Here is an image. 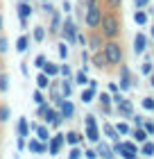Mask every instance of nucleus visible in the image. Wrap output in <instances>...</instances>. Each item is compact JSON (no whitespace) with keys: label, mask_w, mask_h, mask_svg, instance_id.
Listing matches in <instances>:
<instances>
[{"label":"nucleus","mask_w":154,"mask_h":159,"mask_svg":"<svg viewBox=\"0 0 154 159\" xmlns=\"http://www.w3.org/2000/svg\"><path fill=\"white\" fill-rule=\"evenodd\" d=\"M104 59L111 61V64H118L122 59V52H120L118 43H107V46H104Z\"/></svg>","instance_id":"nucleus-1"},{"label":"nucleus","mask_w":154,"mask_h":159,"mask_svg":"<svg viewBox=\"0 0 154 159\" xmlns=\"http://www.w3.org/2000/svg\"><path fill=\"white\" fill-rule=\"evenodd\" d=\"M116 152H120V157H125V159H134L136 146L134 143H116Z\"/></svg>","instance_id":"nucleus-2"},{"label":"nucleus","mask_w":154,"mask_h":159,"mask_svg":"<svg viewBox=\"0 0 154 159\" xmlns=\"http://www.w3.org/2000/svg\"><path fill=\"white\" fill-rule=\"evenodd\" d=\"M86 23H89L91 27H95V25L100 23V9H98L95 5H91L89 11H86Z\"/></svg>","instance_id":"nucleus-3"},{"label":"nucleus","mask_w":154,"mask_h":159,"mask_svg":"<svg viewBox=\"0 0 154 159\" xmlns=\"http://www.w3.org/2000/svg\"><path fill=\"white\" fill-rule=\"evenodd\" d=\"M64 34H66V39H68V41H75L77 39V30H75V23H73V20H66Z\"/></svg>","instance_id":"nucleus-4"},{"label":"nucleus","mask_w":154,"mask_h":159,"mask_svg":"<svg viewBox=\"0 0 154 159\" xmlns=\"http://www.w3.org/2000/svg\"><path fill=\"white\" fill-rule=\"evenodd\" d=\"M86 139H89V141H98L100 139L98 125H95V123H89V125H86Z\"/></svg>","instance_id":"nucleus-5"},{"label":"nucleus","mask_w":154,"mask_h":159,"mask_svg":"<svg viewBox=\"0 0 154 159\" xmlns=\"http://www.w3.org/2000/svg\"><path fill=\"white\" fill-rule=\"evenodd\" d=\"M102 25H104V34H116V30H118V27H116V20L111 16L102 18Z\"/></svg>","instance_id":"nucleus-6"},{"label":"nucleus","mask_w":154,"mask_h":159,"mask_svg":"<svg viewBox=\"0 0 154 159\" xmlns=\"http://www.w3.org/2000/svg\"><path fill=\"white\" fill-rule=\"evenodd\" d=\"M61 143H64V136H61V134H57L55 139L50 141V152L57 155V152H59V148H61Z\"/></svg>","instance_id":"nucleus-7"},{"label":"nucleus","mask_w":154,"mask_h":159,"mask_svg":"<svg viewBox=\"0 0 154 159\" xmlns=\"http://www.w3.org/2000/svg\"><path fill=\"white\" fill-rule=\"evenodd\" d=\"M145 43H147L145 34H138L136 41H134V50H136V52H143V50H145Z\"/></svg>","instance_id":"nucleus-8"},{"label":"nucleus","mask_w":154,"mask_h":159,"mask_svg":"<svg viewBox=\"0 0 154 159\" xmlns=\"http://www.w3.org/2000/svg\"><path fill=\"white\" fill-rule=\"evenodd\" d=\"M30 14H32V9H30V5H27V2H20V7H18V16L20 18H27V16H30Z\"/></svg>","instance_id":"nucleus-9"},{"label":"nucleus","mask_w":154,"mask_h":159,"mask_svg":"<svg viewBox=\"0 0 154 159\" xmlns=\"http://www.w3.org/2000/svg\"><path fill=\"white\" fill-rule=\"evenodd\" d=\"M27 132H30V125H27L25 118L18 120V136H27Z\"/></svg>","instance_id":"nucleus-10"},{"label":"nucleus","mask_w":154,"mask_h":159,"mask_svg":"<svg viewBox=\"0 0 154 159\" xmlns=\"http://www.w3.org/2000/svg\"><path fill=\"white\" fill-rule=\"evenodd\" d=\"M93 96H95V82H91V89H86V91L82 93V100H84V102H91Z\"/></svg>","instance_id":"nucleus-11"},{"label":"nucleus","mask_w":154,"mask_h":159,"mask_svg":"<svg viewBox=\"0 0 154 159\" xmlns=\"http://www.w3.org/2000/svg\"><path fill=\"white\" fill-rule=\"evenodd\" d=\"M59 105H61V116L64 118H70L73 116V105L70 102H59Z\"/></svg>","instance_id":"nucleus-12"},{"label":"nucleus","mask_w":154,"mask_h":159,"mask_svg":"<svg viewBox=\"0 0 154 159\" xmlns=\"http://www.w3.org/2000/svg\"><path fill=\"white\" fill-rule=\"evenodd\" d=\"M16 50H18V52H25V50H27V37H18V41H16Z\"/></svg>","instance_id":"nucleus-13"},{"label":"nucleus","mask_w":154,"mask_h":159,"mask_svg":"<svg viewBox=\"0 0 154 159\" xmlns=\"http://www.w3.org/2000/svg\"><path fill=\"white\" fill-rule=\"evenodd\" d=\"M32 150V152H43V150H46V146H43V143H39V141H30V146H27Z\"/></svg>","instance_id":"nucleus-14"},{"label":"nucleus","mask_w":154,"mask_h":159,"mask_svg":"<svg viewBox=\"0 0 154 159\" xmlns=\"http://www.w3.org/2000/svg\"><path fill=\"white\" fill-rule=\"evenodd\" d=\"M43 70H46V75H57V70H59V68H57L55 66V64H43Z\"/></svg>","instance_id":"nucleus-15"},{"label":"nucleus","mask_w":154,"mask_h":159,"mask_svg":"<svg viewBox=\"0 0 154 159\" xmlns=\"http://www.w3.org/2000/svg\"><path fill=\"white\" fill-rule=\"evenodd\" d=\"M66 141H68L70 146H77V143H79V134H75V132H68V134H66Z\"/></svg>","instance_id":"nucleus-16"},{"label":"nucleus","mask_w":154,"mask_h":159,"mask_svg":"<svg viewBox=\"0 0 154 159\" xmlns=\"http://www.w3.org/2000/svg\"><path fill=\"white\" fill-rule=\"evenodd\" d=\"M134 20H136L138 25H145V23H147V16H145L143 11H136V16H134Z\"/></svg>","instance_id":"nucleus-17"},{"label":"nucleus","mask_w":154,"mask_h":159,"mask_svg":"<svg viewBox=\"0 0 154 159\" xmlns=\"http://www.w3.org/2000/svg\"><path fill=\"white\" fill-rule=\"evenodd\" d=\"M118 105H120V111H122V114H131V102H125V100H120Z\"/></svg>","instance_id":"nucleus-18"},{"label":"nucleus","mask_w":154,"mask_h":159,"mask_svg":"<svg viewBox=\"0 0 154 159\" xmlns=\"http://www.w3.org/2000/svg\"><path fill=\"white\" fill-rule=\"evenodd\" d=\"M36 84H39L41 89H43V86H48V75H46V73H41L39 77H36Z\"/></svg>","instance_id":"nucleus-19"},{"label":"nucleus","mask_w":154,"mask_h":159,"mask_svg":"<svg viewBox=\"0 0 154 159\" xmlns=\"http://www.w3.org/2000/svg\"><path fill=\"white\" fill-rule=\"evenodd\" d=\"M7 82H9V77H7V75H0V91H7V89H9V84H7Z\"/></svg>","instance_id":"nucleus-20"},{"label":"nucleus","mask_w":154,"mask_h":159,"mask_svg":"<svg viewBox=\"0 0 154 159\" xmlns=\"http://www.w3.org/2000/svg\"><path fill=\"white\" fill-rule=\"evenodd\" d=\"M36 134H39V139H41V141L50 139V136H48V129H46V127H36Z\"/></svg>","instance_id":"nucleus-21"},{"label":"nucleus","mask_w":154,"mask_h":159,"mask_svg":"<svg viewBox=\"0 0 154 159\" xmlns=\"http://www.w3.org/2000/svg\"><path fill=\"white\" fill-rule=\"evenodd\" d=\"M104 132H107L109 136H111V139H116V136H118V129H116V127H111V123H109V125L104 127Z\"/></svg>","instance_id":"nucleus-22"},{"label":"nucleus","mask_w":154,"mask_h":159,"mask_svg":"<svg viewBox=\"0 0 154 159\" xmlns=\"http://www.w3.org/2000/svg\"><path fill=\"white\" fill-rule=\"evenodd\" d=\"M143 155H154V143H145V146H143Z\"/></svg>","instance_id":"nucleus-23"},{"label":"nucleus","mask_w":154,"mask_h":159,"mask_svg":"<svg viewBox=\"0 0 154 159\" xmlns=\"http://www.w3.org/2000/svg\"><path fill=\"white\" fill-rule=\"evenodd\" d=\"M134 139L136 141H145V139H147V132H145V129H138V132L134 134Z\"/></svg>","instance_id":"nucleus-24"},{"label":"nucleus","mask_w":154,"mask_h":159,"mask_svg":"<svg viewBox=\"0 0 154 159\" xmlns=\"http://www.w3.org/2000/svg\"><path fill=\"white\" fill-rule=\"evenodd\" d=\"M100 155L104 157V159H111V152H109V148L104 146V143H102V146H100Z\"/></svg>","instance_id":"nucleus-25"},{"label":"nucleus","mask_w":154,"mask_h":159,"mask_svg":"<svg viewBox=\"0 0 154 159\" xmlns=\"http://www.w3.org/2000/svg\"><path fill=\"white\" fill-rule=\"evenodd\" d=\"M75 82H77V84H86V75H84V70H79V73L75 75Z\"/></svg>","instance_id":"nucleus-26"},{"label":"nucleus","mask_w":154,"mask_h":159,"mask_svg":"<svg viewBox=\"0 0 154 159\" xmlns=\"http://www.w3.org/2000/svg\"><path fill=\"white\" fill-rule=\"evenodd\" d=\"M43 64H46V57H43V55H39V57L34 59V66H36V68H43Z\"/></svg>","instance_id":"nucleus-27"},{"label":"nucleus","mask_w":154,"mask_h":159,"mask_svg":"<svg viewBox=\"0 0 154 159\" xmlns=\"http://www.w3.org/2000/svg\"><path fill=\"white\" fill-rule=\"evenodd\" d=\"M9 118V109L7 107H0V120H7Z\"/></svg>","instance_id":"nucleus-28"},{"label":"nucleus","mask_w":154,"mask_h":159,"mask_svg":"<svg viewBox=\"0 0 154 159\" xmlns=\"http://www.w3.org/2000/svg\"><path fill=\"white\" fill-rule=\"evenodd\" d=\"M120 89H129V77H127V70L122 73V84H120Z\"/></svg>","instance_id":"nucleus-29"},{"label":"nucleus","mask_w":154,"mask_h":159,"mask_svg":"<svg viewBox=\"0 0 154 159\" xmlns=\"http://www.w3.org/2000/svg\"><path fill=\"white\" fill-rule=\"evenodd\" d=\"M43 37H46L43 30H41V27H36V30H34V39H36V41H43Z\"/></svg>","instance_id":"nucleus-30"},{"label":"nucleus","mask_w":154,"mask_h":159,"mask_svg":"<svg viewBox=\"0 0 154 159\" xmlns=\"http://www.w3.org/2000/svg\"><path fill=\"white\" fill-rule=\"evenodd\" d=\"M143 107H145V109H154V100L152 98H145L143 100Z\"/></svg>","instance_id":"nucleus-31"},{"label":"nucleus","mask_w":154,"mask_h":159,"mask_svg":"<svg viewBox=\"0 0 154 159\" xmlns=\"http://www.w3.org/2000/svg\"><path fill=\"white\" fill-rule=\"evenodd\" d=\"M116 129H118V132H120V134H127V132H129V127H127V123H120V125H118V127H116Z\"/></svg>","instance_id":"nucleus-32"},{"label":"nucleus","mask_w":154,"mask_h":159,"mask_svg":"<svg viewBox=\"0 0 154 159\" xmlns=\"http://www.w3.org/2000/svg\"><path fill=\"white\" fill-rule=\"evenodd\" d=\"M34 102H36V105H41V102H43V96H41V93H39V91H36V93H34Z\"/></svg>","instance_id":"nucleus-33"},{"label":"nucleus","mask_w":154,"mask_h":159,"mask_svg":"<svg viewBox=\"0 0 154 159\" xmlns=\"http://www.w3.org/2000/svg\"><path fill=\"white\" fill-rule=\"evenodd\" d=\"M145 132H147V134L154 132V123H145Z\"/></svg>","instance_id":"nucleus-34"},{"label":"nucleus","mask_w":154,"mask_h":159,"mask_svg":"<svg viewBox=\"0 0 154 159\" xmlns=\"http://www.w3.org/2000/svg\"><path fill=\"white\" fill-rule=\"evenodd\" d=\"M79 155H82V152H79V150L75 148V150H73V152H70V157H68V159H79Z\"/></svg>","instance_id":"nucleus-35"},{"label":"nucleus","mask_w":154,"mask_h":159,"mask_svg":"<svg viewBox=\"0 0 154 159\" xmlns=\"http://www.w3.org/2000/svg\"><path fill=\"white\" fill-rule=\"evenodd\" d=\"M150 70H152V66H150V61H145V64H143V73H145V75H147V73H150Z\"/></svg>","instance_id":"nucleus-36"},{"label":"nucleus","mask_w":154,"mask_h":159,"mask_svg":"<svg viewBox=\"0 0 154 159\" xmlns=\"http://www.w3.org/2000/svg\"><path fill=\"white\" fill-rule=\"evenodd\" d=\"M59 55H61V57H66V55H68V50H66V46H59Z\"/></svg>","instance_id":"nucleus-37"},{"label":"nucleus","mask_w":154,"mask_h":159,"mask_svg":"<svg viewBox=\"0 0 154 159\" xmlns=\"http://www.w3.org/2000/svg\"><path fill=\"white\" fill-rule=\"evenodd\" d=\"M86 157H89V159H95V157H98V152H93V150H89V152H84Z\"/></svg>","instance_id":"nucleus-38"},{"label":"nucleus","mask_w":154,"mask_h":159,"mask_svg":"<svg viewBox=\"0 0 154 159\" xmlns=\"http://www.w3.org/2000/svg\"><path fill=\"white\" fill-rule=\"evenodd\" d=\"M134 2H136L138 7H145V5H147V2H150V0H134Z\"/></svg>","instance_id":"nucleus-39"},{"label":"nucleus","mask_w":154,"mask_h":159,"mask_svg":"<svg viewBox=\"0 0 154 159\" xmlns=\"http://www.w3.org/2000/svg\"><path fill=\"white\" fill-rule=\"evenodd\" d=\"M23 146H25V139H23V136H18V150H23Z\"/></svg>","instance_id":"nucleus-40"},{"label":"nucleus","mask_w":154,"mask_h":159,"mask_svg":"<svg viewBox=\"0 0 154 159\" xmlns=\"http://www.w3.org/2000/svg\"><path fill=\"white\" fill-rule=\"evenodd\" d=\"M5 50H7V41L2 39V41H0V52H5Z\"/></svg>","instance_id":"nucleus-41"},{"label":"nucleus","mask_w":154,"mask_h":159,"mask_svg":"<svg viewBox=\"0 0 154 159\" xmlns=\"http://www.w3.org/2000/svg\"><path fill=\"white\" fill-rule=\"evenodd\" d=\"M109 2H120V0H109Z\"/></svg>","instance_id":"nucleus-42"},{"label":"nucleus","mask_w":154,"mask_h":159,"mask_svg":"<svg viewBox=\"0 0 154 159\" xmlns=\"http://www.w3.org/2000/svg\"><path fill=\"white\" fill-rule=\"evenodd\" d=\"M0 27H2V18H0Z\"/></svg>","instance_id":"nucleus-43"},{"label":"nucleus","mask_w":154,"mask_h":159,"mask_svg":"<svg viewBox=\"0 0 154 159\" xmlns=\"http://www.w3.org/2000/svg\"><path fill=\"white\" fill-rule=\"evenodd\" d=\"M152 84H154V77H152Z\"/></svg>","instance_id":"nucleus-44"},{"label":"nucleus","mask_w":154,"mask_h":159,"mask_svg":"<svg viewBox=\"0 0 154 159\" xmlns=\"http://www.w3.org/2000/svg\"><path fill=\"white\" fill-rule=\"evenodd\" d=\"M152 37H154V30H152Z\"/></svg>","instance_id":"nucleus-45"}]
</instances>
